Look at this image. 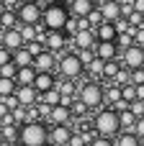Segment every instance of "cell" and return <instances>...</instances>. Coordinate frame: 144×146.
I'll list each match as a JSON object with an SVG mask.
<instances>
[{"mask_svg": "<svg viewBox=\"0 0 144 146\" xmlns=\"http://www.w3.org/2000/svg\"><path fill=\"white\" fill-rule=\"evenodd\" d=\"M129 113L139 121V118H144V103L142 100H134V103H129Z\"/></svg>", "mask_w": 144, "mask_h": 146, "instance_id": "4dcf8cb0", "label": "cell"}, {"mask_svg": "<svg viewBox=\"0 0 144 146\" xmlns=\"http://www.w3.org/2000/svg\"><path fill=\"white\" fill-rule=\"evenodd\" d=\"M54 85H57V77L54 74H36V80H33V90L39 92V95H44V92H49V90H54Z\"/></svg>", "mask_w": 144, "mask_h": 146, "instance_id": "2e32d148", "label": "cell"}, {"mask_svg": "<svg viewBox=\"0 0 144 146\" xmlns=\"http://www.w3.org/2000/svg\"><path fill=\"white\" fill-rule=\"evenodd\" d=\"M142 146H144V144H142Z\"/></svg>", "mask_w": 144, "mask_h": 146, "instance_id": "ee69618b", "label": "cell"}, {"mask_svg": "<svg viewBox=\"0 0 144 146\" xmlns=\"http://www.w3.org/2000/svg\"><path fill=\"white\" fill-rule=\"evenodd\" d=\"M0 46L5 49V51H18V49H23L26 44H23V38H21V33H18V28H13V31H3V38H0Z\"/></svg>", "mask_w": 144, "mask_h": 146, "instance_id": "4fadbf2b", "label": "cell"}, {"mask_svg": "<svg viewBox=\"0 0 144 146\" xmlns=\"http://www.w3.org/2000/svg\"><path fill=\"white\" fill-rule=\"evenodd\" d=\"M0 144H3V133H0Z\"/></svg>", "mask_w": 144, "mask_h": 146, "instance_id": "60d3db41", "label": "cell"}, {"mask_svg": "<svg viewBox=\"0 0 144 146\" xmlns=\"http://www.w3.org/2000/svg\"><path fill=\"white\" fill-rule=\"evenodd\" d=\"M36 110H39V123H41L44 118H49V113H52V108H46V105H39Z\"/></svg>", "mask_w": 144, "mask_h": 146, "instance_id": "f35d334b", "label": "cell"}, {"mask_svg": "<svg viewBox=\"0 0 144 146\" xmlns=\"http://www.w3.org/2000/svg\"><path fill=\"white\" fill-rule=\"evenodd\" d=\"M54 67H57V56H54L52 51H46V49L33 59V69H36V74H41V72H44V74H52Z\"/></svg>", "mask_w": 144, "mask_h": 146, "instance_id": "9c48e42d", "label": "cell"}, {"mask_svg": "<svg viewBox=\"0 0 144 146\" xmlns=\"http://www.w3.org/2000/svg\"><path fill=\"white\" fill-rule=\"evenodd\" d=\"M13 64H15V69H23V67H33V56L26 51V49H18V51H13V59H10Z\"/></svg>", "mask_w": 144, "mask_h": 146, "instance_id": "ffe728a7", "label": "cell"}, {"mask_svg": "<svg viewBox=\"0 0 144 146\" xmlns=\"http://www.w3.org/2000/svg\"><path fill=\"white\" fill-rule=\"evenodd\" d=\"M33 80H36V69L33 67H23L15 72V85L18 87H33Z\"/></svg>", "mask_w": 144, "mask_h": 146, "instance_id": "ac0fdd59", "label": "cell"}, {"mask_svg": "<svg viewBox=\"0 0 144 146\" xmlns=\"http://www.w3.org/2000/svg\"><path fill=\"white\" fill-rule=\"evenodd\" d=\"M15 80H0V100L3 98H10L13 92H15Z\"/></svg>", "mask_w": 144, "mask_h": 146, "instance_id": "d4e9b609", "label": "cell"}, {"mask_svg": "<svg viewBox=\"0 0 144 146\" xmlns=\"http://www.w3.org/2000/svg\"><path fill=\"white\" fill-rule=\"evenodd\" d=\"M46 139H49V131L44 123H26L18 131V144L21 146H44L49 144Z\"/></svg>", "mask_w": 144, "mask_h": 146, "instance_id": "7a4b0ae2", "label": "cell"}, {"mask_svg": "<svg viewBox=\"0 0 144 146\" xmlns=\"http://www.w3.org/2000/svg\"><path fill=\"white\" fill-rule=\"evenodd\" d=\"M0 26H3V31L18 28V15H15V10H5V13L0 15Z\"/></svg>", "mask_w": 144, "mask_h": 146, "instance_id": "603a6c76", "label": "cell"}, {"mask_svg": "<svg viewBox=\"0 0 144 146\" xmlns=\"http://www.w3.org/2000/svg\"><path fill=\"white\" fill-rule=\"evenodd\" d=\"M64 44H67V36L62 31H46V41H44V49L46 51H52L57 56V54H62Z\"/></svg>", "mask_w": 144, "mask_h": 146, "instance_id": "30bf717a", "label": "cell"}, {"mask_svg": "<svg viewBox=\"0 0 144 146\" xmlns=\"http://www.w3.org/2000/svg\"><path fill=\"white\" fill-rule=\"evenodd\" d=\"M103 100H108L111 105H116L119 100H121V87H108V90H103Z\"/></svg>", "mask_w": 144, "mask_h": 146, "instance_id": "83f0119b", "label": "cell"}, {"mask_svg": "<svg viewBox=\"0 0 144 146\" xmlns=\"http://www.w3.org/2000/svg\"><path fill=\"white\" fill-rule=\"evenodd\" d=\"M77 100L88 108H100L103 105V87L98 82H85L82 87H77Z\"/></svg>", "mask_w": 144, "mask_h": 146, "instance_id": "277c9868", "label": "cell"}, {"mask_svg": "<svg viewBox=\"0 0 144 146\" xmlns=\"http://www.w3.org/2000/svg\"><path fill=\"white\" fill-rule=\"evenodd\" d=\"M95 56L100 59V62H116V56H119V49H116V44H95Z\"/></svg>", "mask_w": 144, "mask_h": 146, "instance_id": "9a60e30c", "label": "cell"}, {"mask_svg": "<svg viewBox=\"0 0 144 146\" xmlns=\"http://www.w3.org/2000/svg\"><path fill=\"white\" fill-rule=\"evenodd\" d=\"M131 13H134V3H131V0L121 3V18H129Z\"/></svg>", "mask_w": 144, "mask_h": 146, "instance_id": "d590c367", "label": "cell"}, {"mask_svg": "<svg viewBox=\"0 0 144 146\" xmlns=\"http://www.w3.org/2000/svg\"><path fill=\"white\" fill-rule=\"evenodd\" d=\"M13 98L18 100V105H21V108H33V105H36V98H39V92H36L33 87H15Z\"/></svg>", "mask_w": 144, "mask_h": 146, "instance_id": "5bb4252c", "label": "cell"}, {"mask_svg": "<svg viewBox=\"0 0 144 146\" xmlns=\"http://www.w3.org/2000/svg\"><path fill=\"white\" fill-rule=\"evenodd\" d=\"M95 8L100 10L103 23H116V21L121 18V3H119V0H106V3H100V5H95Z\"/></svg>", "mask_w": 144, "mask_h": 146, "instance_id": "ba28073f", "label": "cell"}, {"mask_svg": "<svg viewBox=\"0 0 144 146\" xmlns=\"http://www.w3.org/2000/svg\"><path fill=\"white\" fill-rule=\"evenodd\" d=\"M90 146H113V141H111V139H100V136H95V139L90 141Z\"/></svg>", "mask_w": 144, "mask_h": 146, "instance_id": "74e56055", "label": "cell"}, {"mask_svg": "<svg viewBox=\"0 0 144 146\" xmlns=\"http://www.w3.org/2000/svg\"><path fill=\"white\" fill-rule=\"evenodd\" d=\"M131 133H134V136H137L139 141L144 139V118H139V121L134 123V128H131Z\"/></svg>", "mask_w": 144, "mask_h": 146, "instance_id": "e575fe53", "label": "cell"}, {"mask_svg": "<svg viewBox=\"0 0 144 146\" xmlns=\"http://www.w3.org/2000/svg\"><path fill=\"white\" fill-rule=\"evenodd\" d=\"M67 21H70L67 5L49 3V5H44V8H41V26H44L46 31H62Z\"/></svg>", "mask_w": 144, "mask_h": 146, "instance_id": "6da1fadb", "label": "cell"}, {"mask_svg": "<svg viewBox=\"0 0 144 146\" xmlns=\"http://www.w3.org/2000/svg\"><path fill=\"white\" fill-rule=\"evenodd\" d=\"M0 38H3V36H0Z\"/></svg>", "mask_w": 144, "mask_h": 146, "instance_id": "7bdbcfd3", "label": "cell"}, {"mask_svg": "<svg viewBox=\"0 0 144 146\" xmlns=\"http://www.w3.org/2000/svg\"><path fill=\"white\" fill-rule=\"evenodd\" d=\"M49 118L54 121V126H67V123H70V118H72V113H70V108H64V105H57V108H52Z\"/></svg>", "mask_w": 144, "mask_h": 146, "instance_id": "d6986e66", "label": "cell"}, {"mask_svg": "<svg viewBox=\"0 0 144 146\" xmlns=\"http://www.w3.org/2000/svg\"><path fill=\"white\" fill-rule=\"evenodd\" d=\"M15 15H18V26H39L41 23V5L39 3H18Z\"/></svg>", "mask_w": 144, "mask_h": 146, "instance_id": "5b68a950", "label": "cell"}, {"mask_svg": "<svg viewBox=\"0 0 144 146\" xmlns=\"http://www.w3.org/2000/svg\"><path fill=\"white\" fill-rule=\"evenodd\" d=\"M121 100L129 105V103H134L137 100V90L131 87V85H126V87H121Z\"/></svg>", "mask_w": 144, "mask_h": 146, "instance_id": "d6a6232c", "label": "cell"}, {"mask_svg": "<svg viewBox=\"0 0 144 146\" xmlns=\"http://www.w3.org/2000/svg\"><path fill=\"white\" fill-rule=\"evenodd\" d=\"M57 69L62 74V80H77L85 72L82 64H80V59H77V54H62L57 59Z\"/></svg>", "mask_w": 144, "mask_h": 146, "instance_id": "8992f818", "label": "cell"}, {"mask_svg": "<svg viewBox=\"0 0 144 146\" xmlns=\"http://www.w3.org/2000/svg\"><path fill=\"white\" fill-rule=\"evenodd\" d=\"M85 21H88L90 31H95L98 26H103V15H100V10H98V8H93V10H90V15H88Z\"/></svg>", "mask_w": 144, "mask_h": 146, "instance_id": "484cf974", "label": "cell"}, {"mask_svg": "<svg viewBox=\"0 0 144 146\" xmlns=\"http://www.w3.org/2000/svg\"><path fill=\"white\" fill-rule=\"evenodd\" d=\"M121 133V123H119V115L113 110H100L95 115V136L100 139H111V136H119Z\"/></svg>", "mask_w": 144, "mask_h": 146, "instance_id": "3957f363", "label": "cell"}, {"mask_svg": "<svg viewBox=\"0 0 144 146\" xmlns=\"http://www.w3.org/2000/svg\"><path fill=\"white\" fill-rule=\"evenodd\" d=\"M129 85H131V87L144 85V69H134V72H129Z\"/></svg>", "mask_w": 144, "mask_h": 146, "instance_id": "f546056e", "label": "cell"}, {"mask_svg": "<svg viewBox=\"0 0 144 146\" xmlns=\"http://www.w3.org/2000/svg\"><path fill=\"white\" fill-rule=\"evenodd\" d=\"M119 72H121V64H119V62H106V64H103V77H111V80H113Z\"/></svg>", "mask_w": 144, "mask_h": 146, "instance_id": "f1b7e54d", "label": "cell"}, {"mask_svg": "<svg viewBox=\"0 0 144 146\" xmlns=\"http://www.w3.org/2000/svg\"><path fill=\"white\" fill-rule=\"evenodd\" d=\"M44 146H52V144H44Z\"/></svg>", "mask_w": 144, "mask_h": 146, "instance_id": "b9f144b4", "label": "cell"}, {"mask_svg": "<svg viewBox=\"0 0 144 146\" xmlns=\"http://www.w3.org/2000/svg\"><path fill=\"white\" fill-rule=\"evenodd\" d=\"M75 54H77V59H80L82 69H85V67H88V64L95 59V51H93V49H88V51H75Z\"/></svg>", "mask_w": 144, "mask_h": 146, "instance_id": "1f68e13d", "label": "cell"}, {"mask_svg": "<svg viewBox=\"0 0 144 146\" xmlns=\"http://www.w3.org/2000/svg\"><path fill=\"white\" fill-rule=\"evenodd\" d=\"M23 49H26V51H28V54H31L33 59H36V56H39L41 51H44V46H41V44H36V41H31V44H26Z\"/></svg>", "mask_w": 144, "mask_h": 146, "instance_id": "836d02e7", "label": "cell"}, {"mask_svg": "<svg viewBox=\"0 0 144 146\" xmlns=\"http://www.w3.org/2000/svg\"><path fill=\"white\" fill-rule=\"evenodd\" d=\"M5 10H8V5H5V3H0V15H3Z\"/></svg>", "mask_w": 144, "mask_h": 146, "instance_id": "ab89813d", "label": "cell"}, {"mask_svg": "<svg viewBox=\"0 0 144 146\" xmlns=\"http://www.w3.org/2000/svg\"><path fill=\"white\" fill-rule=\"evenodd\" d=\"M121 54V67H126V69H144V49L142 46H129V49H124V51H119Z\"/></svg>", "mask_w": 144, "mask_h": 146, "instance_id": "52a82bcc", "label": "cell"}, {"mask_svg": "<svg viewBox=\"0 0 144 146\" xmlns=\"http://www.w3.org/2000/svg\"><path fill=\"white\" fill-rule=\"evenodd\" d=\"M75 46H77V51L95 49V31H80V33L75 36Z\"/></svg>", "mask_w": 144, "mask_h": 146, "instance_id": "e0dca14e", "label": "cell"}, {"mask_svg": "<svg viewBox=\"0 0 144 146\" xmlns=\"http://www.w3.org/2000/svg\"><path fill=\"white\" fill-rule=\"evenodd\" d=\"M95 8V3L93 0H72L70 5H67V13H70V18H88L90 15V10Z\"/></svg>", "mask_w": 144, "mask_h": 146, "instance_id": "7c38bea8", "label": "cell"}, {"mask_svg": "<svg viewBox=\"0 0 144 146\" xmlns=\"http://www.w3.org/2000/svg\"><path fill=\"white\" fill-rule=\"evenodd\" d=\"M103 64H106V62H100V59L95 56V59L85 67V72H88V74H93V77H103Z\"/></svg>", "mask_w": 144, "mask_h": 146, "instance_id": "4316f807", "label": "cell"}, {"mask_svg": "<svg viewBox=\"0 0 144 146\" xmlns=\"http://www.w3.org/2000/svg\"><path fill=\"white\" fill-rule=\"evenodd\" d=\"M10 59H13V54H10V51H5V49L0 46V67H5V64H10Z\"/></svg>", "mask_w": 144, "mask_h": 146, "instance_id": "8d00e7d4", "label": "cell"}, {"mask_svg": "<svg viewBox=\"0 0 144 146\" xmlns=\"http://www.w3.org/2000/svg\"><path fill=\"white\" fill-rule=\"evenodd\" d=\"M59 92L57 90H49V92H44V95H39L36 98V105H46V108H57L59 105Z\"/></svg>", "mask_w": 144, "mask_h": 146, "instance_id": "7402d4cb", "label": "cell"}, {"mask_svg": "<svg viewBox=\"0 0 144 146\" xmlns=\"http://www.w3.org/2000/svg\"><path fill=\"white\" fill-rule=\"evenodd\" d=\"M113 146H142V144H139V139L134 133H119L116 141H113Z\"/></svg>", "mask_w": 144, "mask_h": 146, "instance_id": "cb8c5ba5", "label": "cell"}, {"mask_svg": "<svg viewBox=\"0 0 144 146\" xmlns=\"http://www.w3.org/2000/svg\"><path fill=\"white\" fill-rule=\"evenodd\" d=\"M54 90L62 95V98H77V87L72 85V80H59L54 85Z\"/></svg>", "mask_w": 144, "mask_h": 146, "instance_id": "44dd1931", "label": "cell"}, {"mask_svg": "<svg viewBox=\"0 0 144 146\" xmlns=\"http://www.w3.org/2000/svg\"><path fill=\"white\" fill-rule=\"evenodd\" d=\"M70 139H72V128H70V126H52L46 141H49L52 146H67Z\"/></svg>", "mask_w": 144, "mask_h": 146, "instance_id": "8fae6325", "label": "cell"}]
</instances>
